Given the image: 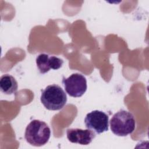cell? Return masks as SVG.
Returning <instances> with one entry per match:
<instances>
[{"instance_id":"1","label":"cell","mask_w":149,"mask_h":149,"mask_svg":"<svg viewBox=\"0 0 149 149\" xmlns=\"http://www.w3.org/2000/svg\"><path fill=\"white\" fill-rule=\"evenodd\" d=\"M51 136V130L48 125L41 120L34 119L27 126L24 138L30 144L40 147L45 145Z\"/></svg>"},{"instance_id":"4","label":"cell","mask_w":149,"mask_h":149,"mask_svg":"<svg viewBox=\"0 0 149 149\" xmlns=\"http://www.w3.org/2000/svg\"><path fill=\"white\" fill-rule=\"evenodd\" d=\"M62 84L66 92L72 97H81L87 90V80L81 74L76 73L69 77H63Z\"/></svg>"},{"instance_id":"2","label":"cell","mask_w":149,"mask_h":149,"mask_svg":"<svg viewBox=\"0 0 149 149\" xmlns=\"http://www.w3.org/2000/svg\"><path fill=\"white\" fill-rule=\"evenodd\" d=\"M40 100L46 109L57 111L61 109L66 105L67 96L59 86L54 84L47 86L42 91Z\"/></svg>"},{"instance_id":"7","label":"cell","mask_w":149,"mask_h":149,"mask_svg":"<svg viewBox=\"0 0 149 149\" xmlns=\"http://www.w3.org/2000/svg\"><path fill=\"white\" fill-rule=\"evenodd\" d=\"M66 135L70 142L81 145L89 144L95 137V134L93 131L88 129L83 130L79 128L68 129Z\"/></svg>"},{"instance_id":"6","label":"cell","mask_w":149,"mask_h":149,"mask_svg":"<svg viewBox=\"0 0 149 149\" xmlns=\"http://www.w3.org/2000/svg\"><path fill=\"white\" fill-rule=\"evenodd\" d=\"M36 65L42 74L47 73L51 69L57 70L61 68L63 63L62 59L46 54H40L36 58Z\"/></svg>"},{"instance_id":"3","label":"cell","mask_w":149,"mask_h":149,"mask_svg":"<svg viewBox=\"0 0 149 149\" xmlns=\"http://www.w3.org/2000/svg\"><path fill=\"white\" fill-rule=\"evenodd\" d=\"M112 132L118 136H126L133 133L136 122L132 113L121 109L115 113L110 120Z\"/></svg>"},{"instance_id":"8","label":"cell","mask_w":149,"mask_h":149,"mask_svg":"<svg viewBox=\"0 0 149 149\" xmlns=\"http://www.w3.org/2000/svg\"><path fill=\"white\" fill-rule=\"evenodd\" d=\"M18 88L17 82L15 78L9 74H5L0 79L1 91L6 95L15 93Z\"/></svg>"},{"instance_id":"5","label":"cell","mask_w":149,"mask_h":149,"mask_svg":"<svg viewBox=\"0 0 149 149\" xmlns=\"http://www.w3.org/2000/svg\"><path fill=\"white\" fill-rule=\"evenodd\" d=\"M84 123L87 129L101 134L108 130L109 116L101 111L94 110L86 115Z\"/></svg>"}]
</instances>
